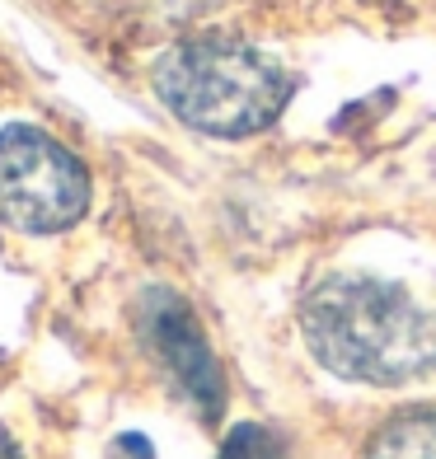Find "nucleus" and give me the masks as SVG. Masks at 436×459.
Masks as SVG:
<instances>
[{
  "mask_svg": "<svg viewBox=\"0 0 436 459\" xmlns=\"http://www.w3.org/2000/svg\"><path fill=\"white\" fill-rule=\"evenodd\" d=\"M90 178L61 141L38 127L0 132V221L24 235H52L85 216Z\"/></svg>",
  "mask_w": 436,
  "mask_h": 459,
  "instance_id": "obj_3",
  "label": "nucleus"
},
{
  "mask_svg": "<svg viewBox=\"0 0 436 459\" xmlns=\"http://www.w3.org/2000/svg\"><path fill=\"white\" fill-rule=\"evenodd\" d=\"M216 459H286V450H282V441L267 427L244 422V427H235L231 436H225V446H221Z\"/></svg>",
  "mask_w": 436,
  "mask_h": 459,
  "instance_id": "obj_6",
  "label": "nucleus"
},
{
  "mask_svg": "<svg viewBox=\"0 0 436 459\" xmlns=\"http://www.w3.org/2000/svg\"><path fill=\"white\" fill-rule=\"evenodd\" d=\"M301 333L324 370L357 385H404L436 366V315L376 277L319 281L301 305Z\"/></svg>",
  "mask_w": 436,
  "mask_h": 459,
  "instance_id": "obj_1",
  "label": "nucleus"
},
{
  "mask_svg": "<svg viewBox=\"0 0 436 459\" xmlns=\"http://www.w3.org/2000/svg\"><path fill=\"white\" fill-rule=\"evenodd\" d=\"M366 459H436V412H399L366 441Z\"/></svg>",
  "mask_w": 436,
  "mask_h": 459,
  "instance_id": "obj_5",
  "label": "nucleus"
},
{
  "mask_svg": "<svg viewBox=\"0 0 436 459\" xmlns=\"http://www.w3.org/2000/svg\"><path fill=\"white\" fill-rule=\"evenodd\" d=\"M0 459H19V455H14V446H10V441H0Z\"/></svg>",
  "mask_w": 436,
  "mask_h": 459,
  "instance_id": "obj_7",
  "label": "nucleus"
},
{
  "mask_svg": "<svg viewBox=\"0 0 436 459\" xmlns=\"http://www.w3.org/2000/svg\"><path fill=\"white\" fill-rule=\"evenodd\" d=\"M155 94L183 127L206 136H254L291 99L277 61L244 43H183L155 66Z\"/></svg>",
  "mask_w": 436,
  "mask_h": 459,
  "instance_id": "obj_2",
  "label": "nucleus"
},
{
  "mask_svg": "<svg viewBox=\"0 0 436 459\" xmlns=\"http://www.w3.org/2000/svg\"><path fill=\"white\" fill-rule=\"evenodd\" d=\"M151 338H155V347L164 351V361L174 366V375L183 380V389L197 399V408H202L206 417H216V412H221V399H225L216 357H212V347H206V338L197 333L193 315H188V309H183L174 296H155Z\"/></svg>",
  "mask_w": 436,
  "mask_h": 459,
  "instance_id": "obj_4",
  "label": "nucleus"
}]
</instances>
